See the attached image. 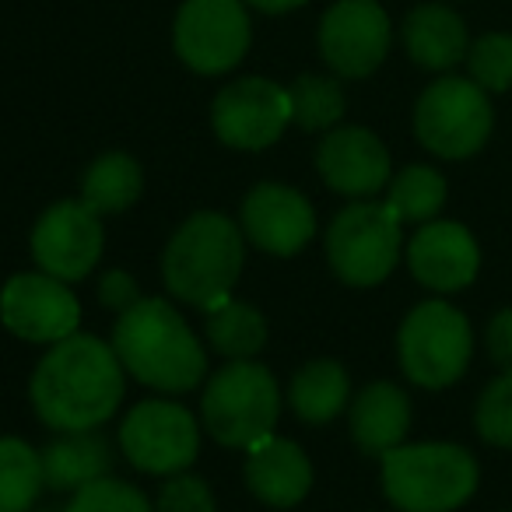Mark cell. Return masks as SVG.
I'll return each mask as SVG.
<instances>
[{"label": "cell", "instance_id": "6da1fadb", "mask_svg": "<svg viewBox=\"0 0 512 512\" xmlns=\"http://www.w3.org/2000/svg\"><path fill=\"white\" fill-rule=\"evenodd\" d=\"M127 372L113 344L95 334H71L50 344L29 379L36 418L53 432H95L123 404Z\"/></svg>", "mask_w": 512, "mask_h": 512}, {"label": "cell", "instance_id": "7a4b0ae2", "mask_svg": "<svg viewBox=\"0 0 512 512\" xmlns=\"http://www.w3.org/2000/svg\"><path fill=\"white\" fill-rule=\"evenodd\" d=\"M109 344L127 376L165 397L190 393L207 379L204 344L169 299L144 295L137 306L120 313Z\"/></svg>", "mask_w": 512, "mask_h": 512}, {"label": "cell", "instance_id": "3957f363", "mask_svg": "<svg viewBox=\"0 0 512 512\" xmlns=\"http://www.w3.org/2000/svg\"><path fill=\"white\" fill-rule=\"evenodd\" d=\"M242 264H246V235L239 221L221 211H193L165 242V292L200 313H211L232 299Z\"/></svg>", "mask_w": 512, "mask_h": 512}, {"label": "cell", "instance_id": "277c9868", "mask_svg": "<svg viewBox=\"0 0 512 512\" xmlns=\"http://www.w3.org/2000/svg\"><path fill=\"white\" fill-rule=\"evenodd\" d=\"M379 460L383 495L397 512H453L481 481L474 453L456 442H400Z\"/></svg>", "mask_w": 512, "mask_h": 512}, {"label": "cell", "instance_id": "5b68a950", "mask_svg": "<svg viewBox=\"0 0 512 512\" xmlns=\"http://www.w3.org/2000/svg\"><path fill=\"white\" fill-rule=\"evenodd\" d=\"M281 418L278 379L256 358L221 365L200 393V425L218 446L249 449L274 432Z\"/></svg>", "mask_w": 512, "mask_h": 512}, {"label": "cell", "instance_id": "8992f818", "mask_svg": "<svg viewBox=\"0 0 512 512\" xmlns=\"http://www.w3.org/2000/svg\"><path fill=\"white\" fill-rule=\"evenodd\" d=\"M327 264L344 285L376 288L393 274L404 253V221L379 200H355L341 207L323 235Z\"/></svg>", "mask_w": 512, "mask_h": 512}, {"label": "cell", "instance_id": "52a82bcc", "mask_svg": "<svg viewBox=\"0 0 512 512\" xmlns=\"http://www.w3.org/2000/svg\"><path fill=\"white\" fill-rule=\"evenodd\" d=\"M474 355L470 320L446 299L418 302L397 330V358L404 376L425 390H446L467 372Z\"/></svg>", "mask_w": 512, "mask_h": 512}, {"label": "cell", "instance_id": "ba28073f", "mask_svg": "<svg viewBox=\"0 0 512 512\" xmlns=\"http://www.w3.org/2000/svg\"><path fill=\"white\" fill-rule=\"evenodd\" d=\"M495 113H491L488 92L470 78H446L432 81L421 92L414 106V134L421 148L449 162L470 158L488 144Z\"/></svg>", "mask_w": 512, "mask_h": 512}, {"label": "cell", "instance_id": "9c48e42d", "mask_svg": "<svg viewBox=\"0 0 512 512\" xmlns=\"http://www.w3.org/2000/svg\"><path fill=\"white\" fill-rule=\"evenodd\" d=\"M253 43L249 8L242 0H183L172 22L176 57L193 74L218 78L246 60Z\"/></svg>", "mask_w": 512, "mask_h": 512}, {"label": "cell", "instance_id": "30bf717a", "mask_svg": "<svg viewBox=\"0 0 512 512\" xmlns=\"http://www.w3.org/2000/svg\"><path fill=\"white\" fill-rule=\"evenodd\" d=\"M200 421L176 400L151 397L127 411L120 425V453L141 474L172 477L193 467L200 453Z\"/></svg>", "mask_w": 512, "mask_h": 512}, {"label": "cell", "instance_id": "8fae6325", "mask_svg": "<svg viewBox=\"0 0 512 512\" xmlns=\"http://www.w3.org/2000/svg\"><path fill=\"white\" fill-rule=\"evenodd\" d=\"M211 127L225 148L264 151L278 144L292 127V95L278 81L260 74L235 78L214 95Z\"/></svg>", "mask_w": 512, "mask_h": 512}, {"label": "cell", "instance_id": "7c38bea8", "mask_svg": "<svg viewBox=\"0 0 512 512\" xmlns=\"http://www.w3.org/2000/svg\"><path fill=\"white\" fill-rule=\"evenodd\" d=\"M102 249H106L102 214H95L81 197L57 200L32 225V260L39 264V271L67 285L85 281L99 267Z\"/></svg>", "mask_w": 512, "mask_h": 512}, {"label": "cell", "instance_id": "4fadbf2b", "mask_svg": "<svg viewBox=\"0 0 512 512\" xmlns=\"http://www.w3.org/2000/svg\"><path fill=\"white\" fill-rule=\"evenodd\" d=\"M0 323L29 344H57L78 334L81 302L71 285L46 271L11 274L0 288Z\"/></svg>", "mask_w": 512, "mask_h": 512}, {"label": "cell", "instance_id": "5bb4252c", "mask_svg": "<svg viewBox=\"0 0 512 512\" xmlns=\"http://www.w3.org/2000/svg\"><path fill=\"white\" fill-rule=\"evenodd\" d=\"M320 57L337 78H369L393 43L390 15L379 0H337L320 18Z\"/></svg>", "mask_w": 512, "mask_h": 512}, {"label": "cell", "instance_id": "9a60e30c", "mask_svg": "<svg viewBox=\"0 0 512 512\" xmlns=\"http://www.w3.org/2000/svg\"><path fill=\"white\" fill-rule=\"evenodd\" d=\"M239 228L246 242L271 256H295L316 235V207L302 190L278 179L256 183L239 204Z\"/></svg>", "mask_w": 512, "mask_h": 512}, {"label": "cell", "instance_id": "2e32d148", "mask_svg": "<svg viewBox=\"0 0 512 512\" xmlns=\"http://www.w3.org/2000/svg\"><path fill=\"white\" fill-rule=\"evenodd\" d=\"M316 172L334 193L372 200L393 179L390 151L365 127H334L316 148Z\"/></svg>", "mask_w": 512, "mask_h": 512}, {"label": "cell", "instance_id": "e0dca14e", "mask_svg": "<svg viewBox=\"0 0 512 512\" xmlns=\"http://www.w3.org/2000/svg\"><path fill=\"white\" fill-rule=\"evenodd\" d=\"M407 267L428 292H460L481 271V249L460 221H425L407 242Z\"/></svg>", "mask_w": 512, "mask_h": 512}, {"label": "cell", "instance_id": "ac0fdd59", "mask_svg": "<svg viewBox=\"0 0 512 512\" xmlns=\"http://www.w3.org/2000/svg\"><path fill=\"white\" fill-rule=\"evenodd\" d=\"M246 488L271 509H295L313 491V460L292 439L267 435L246 449Z\"/></svg>", "mask_w": 512, "mask_h": 512}, {"label": "cell", "instance_id": "d6986e66", "mask_svg": "<svg viewBox=\"0 0 512 512\" xmlns=\"http://www.w3.org/2000/svg\"><path fill=\"white\" fill-rule=\"evenodd\" d=\"M351 439L365 456H386L407 439L411 428V397L390 379L369 383L348 404Z\"/></svg>", "mask_w": 512, "mask_h": 512}, {"label": "cell", "instance_id": "ffe728a7", "mask_svg": "<svg viewBox=\"0 0 512 512\" xmlns=\"http://www.w3.org/2000/svg\"><path fill=\"white\" fill-rule=\"evenodd\" d=\"M404 50L425 71H449L460 60H467L470 39L467 25L446 4H418L404 18Z\"/></svg>", "mask_w": 512, "mask_h": 512}, {"label": "cell", "instance_id": "44dd1931", "mask_svg": "<svg viewBox=\"0 0 512 512\" xmlns=\"http://www.w3.org/2000/svg\"><path fill=\"white\" fill-rule=\"evenodd\" d=\"M43 477L46 488L57 495H74L85 484L99 481V477L113 474V446L106 435L95 432H60L43 449Z\"/></svg>", "mask_w": 512, "mask_h": 512}, {"label": "cell", "instance_id": "7402d4cb", "mask_svg": "<svg viewBox=\"0 0 512 512\" xmlns=\"http://www.w3.org/2000/svg\"><path fill=\"white\" fill-rule=\"evenodd\" d=\"M351 404L348 369L334 358H313L299 365L288 383V407L306 425H327Z\"/></svg>", "mask_w": 512, "mask_h": 512}, {"label": "cell", "instance_id": "603a6c76", "mask_svg": "<svg viewBox=\"0 0 512 512\" xmlns=\"http://www.w3.org/2000/svg\"><path fill=\"white\" fill-rule=\"evenodd\" d=\"M144 190V169L127 151H102L81 176V200L95 214H123L137 204Z\"/></svg>", "mask_w": 512, "mask_h": 512}, {"label": "cell", "instance_id": "cb8c5ba5", "mask_svg": "<svg viewBox=\"0 0 512 512\" xmlns=\"http://www.w3.org/2000/svg\"><path fill=\"white\" fill-rule=\"evenodd\" d=\"M204 334L218 355H225L228 362L239 358H256L267 344V320L264 313L249 302L228 299L225 306L204 313Z\"/></svg>", "mask_w": 512, "mask_h": 512}, {"label": "cell", "instance_id": "d4e9b609", "mask_svg": "<svg viewBox=\"0 0 512 512\" xmlns=\"http://www.w3.org/2000/svg\"><path fill=\"white\" fill-rule=\"evenodd\" d=\"M43 488L39 449L18 435H0V512H32Z\"/></svg>", "mask_w": 512, "mask_h": 512}, {"label": "cell", "instance_id": "484cf974", "mask_svg": "<svg viewBox=\"0 0 512 512\" xmlns=\"http://www.w3.org/2000/svg\"><path fill=\"white\" fill-rule=\"evenodd\" d=\"M386 204L404 225H425L446 204V179L432 165H407L386 186Z\"/></svg>", "mask_w": 512, "mask_h": 512}, {"label": "cell", "instance_id": "4316f807", "mask_svg": "<svg viewBox=\"0 0 512 512\" xmlns=\"http://www.w3.org/2000/svg\"><path fill=\"white\" fill-rule=\"evenodd\" d=\"M288 95H292V123L306 134L334 130L344 120V109H348L341 81L327 78V74H299Z\"/></svg>", "mask_w": 512, "mask_h": 512}, {"label": "cell", "instance_id": "83f0119b", "mask_svg": "<svg viewBox=\"0 0 512 512\" xmlns=\"http://www.w3.org/2000/svg\"><path fill=\"white\" fill-rule=\"evenodd\" d=\"M467 71L470 81L481 85L488 95L509 92L512 88V36L505 32H488L474 39L467 50Z\"/></svg>", "mask_w": 512, "mask_h": 512}, {"label": "cell", "instance_id": "f1b7e54d", "mask_svg": "<svg viewBox=\"0 0 512 512\" xmlns=\"http://www.w3.org/2000/svg\"><path fill=\"white\" fill-rule=\"evenodd\" d=\"M64 512H155V502L130 481L106 474L74 491Z\"/></svg>", "mask_w": 512, "mask_h": 512}, {"label": "cell", "instance_id": "f546056e", "mask_svg": "<svg viewBox=\"0 0 512 512\" xmlns=\"http://www.w3.org/2000/svg\"><path fill=\"white\" fill-rule=\"evenodd\" d=\"M474 425L488 446L512 449V372H502L481 393L474 411Z\"/></svg>", "mask_w": 512, "mask_h": 512}, {"label": "cell", "instance_id": "4dcf8cb0", "mask_svg": "<svg viewBox=\"0 0 512 512\" xmlns=\"http://www.w3.org/2000/svg\"><path fill=\"white\" fill-rule=\"evenodd\" d=\"M155 512H218V502L204 477L183 470V474L165 477L155 498Z\"/></svg>", "mask_w": 512, "mask_h": 512}, {"label": "cell", "instance_id": "1f68e13d", "mask_svg": "<svg viewBox=\"0 0 512 512\" xmlns=\"http://www.w3.org/2000/svg\"><path fill=\"white\" fill-rule=\"evenodd\" d=\"M144 295H141V285H137L134 274L120 271V267H113V271H106L99 278V302L109 309V313H127L130 306H137Z\"/></svg>", "mask_w": 512, "mask_h": 512}, {"label": "cell", "instance_id": "d6a6232c", "mask_svg": "<svg viewBox=\"0 0 512 512\" xmlns=\"http://www.w3.org/2000/svg\"><path fill=\"white\" fill-rule=\"evenodd\" d=\"M484 341H488L491 362L502 372H512V309H502V313L491 316Z\"/></svg>", "mask_w": 512, "mask_h": 512}, {"label": "cell", "instance_id": "836d02e7", "mask_svg": "<svg viewBox=\"0 0 512 512\" xmlns=\"http://www.w3.org/2000/svg\"><path fill=\"white\" fill-rule=\"evenodd\" d=\"M242 4L253 11H264V15H288V11L302 8L309 0H242Z\"/></svg>", "mask_w": 512, "mask_h": 512}, {"label": "cell", "instance_id": "e575fe53", "mask_svg": "<svg viewBox=\"0 0 512 512\" xmlns=\"http://www.w3.org/2000/svg\"><path fill=\"white\" fill-rule=\"evenodd\" d=\"M36 512H50V509H36Z\"/></svg>", "mask_w": 512, "mask_h": 512}]
</instances>
